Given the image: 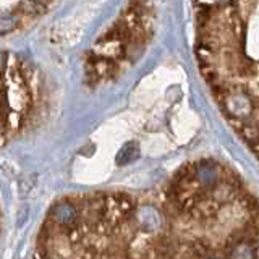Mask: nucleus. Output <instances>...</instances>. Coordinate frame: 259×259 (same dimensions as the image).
I'll return each instance as SVG.
<instances>
[{"instance_id": "nucleus-1", "label": "nucleus", "mask_w": 259, "mask_h": 259, "mask_svg": "<svg viewBox=\"0 0 259 259\" xmlns=\"http://www.w3.org/2000/svg\"><path fill=\"white\" fill-rule=\"evenodd\" d=\"M138 157H140V146H138V143H126L117 154V164L126 165Z\"/></svg>"}]
</instances>
